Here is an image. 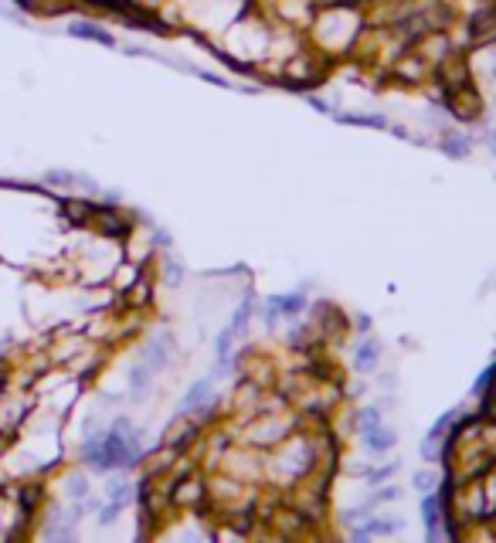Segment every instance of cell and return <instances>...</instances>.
Instances as JSON below:
<instances>
[{
  "label": "cell",
  "instance_id": "cell-1",
  "mask_svg": "<svg viewBox=\"0 0 496 543\" xmlns=\"http://www.w3.org/2000/svg\"><path fill=\"white\" fill-rule=\"evenodd\" d=\"M85 462L95 466V468H116V466L136 462V441H133V434H129V424L119 421L109 434L89 441V445H85Z\"/></svg>",
  "mask_w": 496,
  "mask_h": 543
},
{
  "label": "cell",
  "instance_id": "cell-2",
  "mask_svg": "<svg viewBox=\"0 0 496 543\" xmlns=\"http://www.w3.org/2000/svg\"><path fill=\"white\" fill-rule=\"evenodd\" d=\"M469 38L476 41V45H486V41H493L496 38V11L493 7H486L480 14L473 17V24H469Z\"/></svg>",
  "mask_w": 496,
  "mask_h": 543
},
{
  "label": "cell",
  "instance_id": "cell-3",
  "mask_svg": "<svg viewBox=\"0 0 496 543\" xmlns=\"http://www.w3.org/2000/svg\"><path fill=\"white\" fill-rule=\"evenodd\" d=\"M68 34H75V38H85V41H99V45L112 48V34L106 28H99V24H89V21H75V24H68Z\"/></svg>",
  "mask_w": 496,
  "mask_h": 543
},
{
  "label": "cell",
  "instance_id": "cell-4",
  "mask_svg": "<svg viewBox=\"0 0 496 543\" xmlns=\"http://www.w3.org/2000/svg\"><path fill=\"white\" fill-rule=\"evenodd\" d=\"M364 434H367V449H374V451H384L394 445V432H388V428H377L374 424L371 432H364Z\"/></svg>",
  "mask_w": 496,
  "mask_h": 543
},
{
  "label": "cell",
  "instance_id": "cell-5",
  "mask_svg": "<svg viewBox=\"0 0 496 543\" xmlns=\"http://www.w3.org/2000/svg\"><path fill=\"white\" fill-rule=\"evenodd\" d=\"M201 401H207V380H204V384H198V388L190 390V394H187V401H184V415L187 411H198V407H201Z\"/></svg>",
  "mask_w": 496,
  "mask_h": 543
},
{
  "label": "cell",
  "instance_id": "cell-6",
  "mask_svg": "<svg viewBox=\"0 0 496 543\" xmlns=\"http://www.w3.org/2000/svg\"><path fill=\"white\" fill-rule=\"evenodd\" d=\"M425 523H428V533L438 537V499H425Z\"/></svg>",
  "mask_w": 496,
  "mask_h": 543
},
{
  "label": "cell",
  "instance_id": "cell-7",
  "mask_svg": "<svg viewBox=\"0 0 496 543\" xmlns=\"http://www.w3.org/2000/svg\"><path fill=\"white\" fill-rule=\"evenodd\" d=\"M357 363L364 367V371H371L374 363H377V346L367 343V346H360V353H357Z\"/></svg>",
  "mask_w": 496,
  "mask_h": 543
},
{
  "label": "cell",
  "instance_id": "cell-8",
  "mask_svg": "<svg viewBox=\"0 0 496 543\" xmlns=\"http://www.w3.org/2000/svg\"><path fill=\"white\" fill-rule=\"evenodd\" d=\"M296 312V309H303V295H293V299H276L272 302V309L269 312Z\"/></svg>",
  "mask_w": 496,
  "mask_h": 543
},
{
  "label": "cell",
  "instance_id": "cell-9",
  "mask_svg": "<svg viewBox=\"0 0 496 543\" xmlns=\"http://www.w3.org/2000/svg\"><path fill=\"white\" fill-rule=\"evenodd\" d=\"M68 496H75V499L85 496V479H82V476H75V479L68 482Z\"/></svg>",
  "mask_w": 496,
  "mask_h": 543
},
{
  "label": "cell",
  "instance_id": "cell-10",
  "mask_svg": "<svg viewBox=\"0 0 496 543\" xmlns=\"http://www.w3.org/2000/svg\"><path fill=\"white\" fill-rule=\"evenodd\" d=\"M360 424H364V432H371L374 424H377V411H374V407H367V411L360 415Z\"/></svg>",
  "mask_w": 496,
  "mask_h": 543
},
{
  "label": "cell",
  "instance_id": "cell-11",
  "mask_svg": "<svg viewBox=\"0 0 496 543\" xmlns=\"http://www.w3.org/2000/svg\"><path fill=\"white\" fill-rule=\"evenodd\" d=\"M432 482H435V472H419L415 476V486L419 489H432Z\"/></svg>",
  "mask_w": 496,
  "mask_h": 543
}]
</instances>
